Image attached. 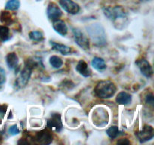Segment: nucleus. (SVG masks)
I'll return each instance as SVG.
<instances>
[{"label": "nucleus", "mask_w": 154, "mask_h": 145, "mask_svg": "<svg viewBox=\"0 0 154 145\" xmlns=\"http://www.w3.org/2000/svg\"><path fill=\"white\" fill-rule=\"evenodd\" d=\"M49 61L50 64H51L53 67L55 68V69H60V68H61L63 65V60H62L60 57H58V56H51V57H50Z\"/></svg>", "instance_id": "nucleus-21"}, {"label": "nucleus", "mask_w": 154, "mask_h": 145, "mask_svg": "<svg viewBox=\"0 0 154 145\" xmlns=\"http://www.w3.org/2000/svg\"><path fill=\"white\" fill-rule=\"evenodd\" d=\"M50 44H51V48H52L53 50H55V51L61 53L63 55H68V54H71L72 51V48L66 45H63V44L57 43V42H52V41L50 42Z\"/></svg>", "instance_id": "nucleus-14"}, {"label": "nucleus", "mask_w": 154, "mask_h": 145, "mask_svg": "<svg viewBox=\"0 0 154 145\" xmlns=\"http://www.w3.org/2000/svg\"><path fill=\"white\" fill-rule=\"evenodd\" d=\"M29 37L33 42H41L44 39V35L39 30H33L29 33Z\"/></svg>", "instance_id": "nucleus-23"}, {"label": "nucleus", "mask_w": 154, "mask_h": 145, "mask_svg": "<svg viewBox=\"0 0 154 145\" xmlns=\"http://www.w3.org/2000/svg\"><path fill=\"white\" fill-rule=\"evenodd\" d=\"M47 127L49 129L60 132L63 128L61 116L59 113H53L51 118L47 120Z\"/></svg>", "instance_id": "nucleus-8"}, {"label": "nucleus", "mask_w": 154, "mask_h": 145, "mask_svg": "<svg viewBox=\"0 0 154 145\" xmlns=\"http://www.w3.org/2000/svg\"><path fill=\"white\" fill-rule=\"evenodd\" d=\"M32 72V69L25 65L24 68L20 71V72L15 80V86L17 89H23V88L26 87V85L28 84Z\"/></svg>", "instance_id": "nucleus-4"}, {"label": "nucleus", "mask_w": 154, "mask_h": 145, "mask_svg": "<svg viewBox=\"0 0 154 145\" xmlns=\"http://www.w3.org/2000/svg\"><path fill=\"white\" fill-rule=\"evenodd\" d=\"M135 64L138 66V69H140L141 73L145 77L150 78L153 76V68L147 59L141 57L135 61Z\"/></svg>", "instance_id": "nucleus-9"}, {"label": "nucleus", "mask_w": 154, "mask_h": 145, "mask_svg": "<svg viewBox=\"0 0 154 145\" xmlns=\"http://www.w3.org/2000/svg\"><path fill=\"white\" fill-rule=\"evenodd\" d=\"M145 103L147 104L148 105H150L153 107L154 104V99H153V93H149L145 97Z\"/></svg>", "instance_id": "nucleus-27"}, {"label": "nucleus", "mask_w": 154, "mask_h": 145, "mask_svg": "<svg viewBox=\"0 0 154 145\" xmlns=\"http://www.w3.org/2000/svg\"><path fill=\"white\" fill-rule=\"evenodd\" d=\"M106 133L110 138L115 139L116 137L119 135L120 131H119L118 127L116 126V125H113V126L110 127L109 128H108V129H107Z\"/></svg>", "instance_id": "nucleus-24"}, {"label": "nucleus", "mask_w": 154, "mask_h": 145, "mask_svg": "<svg viewBox=\"0 0 154 145\" xmlns=\"http://www.w3.org/2000/svg\"><path fill=\"white\" fill-rule=\"evenodd\" d=\"M117 91V87L113 82L103 80L96 84L94 89L95 95L102 99H108L114 96Z\"/></svg>", "instance_id": "nucleus-1"}, {"label": "nucleus", "mask_w": 154, "mask_h": 145, "mask_svg": "<svg viewBox=\"0 0 154 145\" xmlns=\"http://www.w3.org/2000/svg\"><path fill=\"white\" fill-rule=\"evenodd\" d=\"M132 97L130 94L126 92H121L117 95L116 102L120 105H128L132 102Z\"/></svg>", "instance_id": "nucleus-16"}, {"label": "nucleus", "mask_w": 154, "mask_h": 145, "mask_svg": "<svg viewBox=\"0 0 154 145\" xmlns=\"http://www.w3.org/2000/svg\"><path fill=\"white\" fill-rule=\"evenodd\" d=\"M2 140V136H1V134H0V140Z\"/></svg>", "instance_id": "nucleus-30"}, {"label": "nucleus", "mask_w": 154, "mask_h": 145, "mask_svg": "<svg viewBox=\"0 0 154 145\" xmlns=\"http://www.w3.org/2000/svg\"><path fill=\"white\" fill-rule=\"evenodd\" d=\"M135 136L138 137L140 143H143L152 140L154 137V129L151 125H145L142 130L135 132Z\"/></svg>", "instance_id": "nucleus-6"}, {"label": "nucleus", "mask_w": 154, "mask_h": 145, "mask_svg": "<svg viewBox=\"0 0 154 145\" xmlns=\"http://www.w3.org/2000/svg\"><path fill=\"white\" fill-rule=\"evenodd\" d=\"M76 70L80 75L84 77H90L92 74L91 69L89 68L87 62L84 60H80L76 66Z\"/></svg>", "instance_id": "nucleus-13"}, {"label": "nucleus", "mask_w": 154, "mask_h": 145, "mask_svg": "<svg viewBox=\"0 0 154 145\" xmlns=\"http://www.w3.org/2000/svg\"><path fill=\"white\" fill-rule=\"evenodd\" d=\"M53 28L60 36H65L68 33V27L66 23L60 19H57L53 21Z\"/></svg>", "instance_id": "nucleus-12"}, {"label": "nucleus", "mask_w": 154, "mask_h": 145, "mask_svg": "<svg viewBox=\"0 0 154 145\" xmlns=\"http://www.w3.org/2000/svg\"><path fill=\"white\" fill-rule=\"evenodd\" d=\"M0 21L2 23L5 25H11L14 23L13 18L12 15L11 14L10 12L7 11H3L0 14Z\"/></svg>", "instance_id": "nucleus-19"}, {"label": "nucleus", "mask_w": 154, "mask_h": 145, "mask_svg": "<svg viewBox=\"0 0 154 145\" xmlns=\"http://www.w3.org/2000/svg\"><path fill=\"white\" fill-rule=\"evenodd\" d=\"M8 131L11 135H17V134H18L20 133V129L17 125H14L9 128Z\"/></svg>", "instance_id": "nucleus-26"}, {"label": "nucleus", "mask_w": 154, "mask_h": 145, "mask_svg": "<svg viewBox=\"0 0 154 145\" xmlns=\"http://www.w3.org/2000/svg\"><path fill=\"white\" fill-rule=\"evenodd\" d=\"M91 64L92 66H93L94 69L99 71V72H102V71L105 70L107 68L105 60H104L103 58H102V57H95L92 60Z\"/></svg>", "instance_id": "nucleus-18"}, {"label": "nucleus", "mask_w": 154, "mask_h": 145, "mask_svg": "<svg viewBox=\"0 0 154 145\" xmlns=\"http://www.w3.org/2000/svg\"><path fill=\"white\" fill-rule=\"evenodd\" d=\"M10 38V30L8 27L4 25H0V40L5 42L8 41Z\"/></svg>", "instance_id": "nucleus-20"}, {"label": "nucleus", "mask_w": 154, "mask_h": 145, "mask_svg": "<svg viewBox=\"0 0 154 145\" xmlns=\"http://www.w3.org/2000/svg\"><path fill=\"white\" fill-rule=\"evenodd\" d=\"M117 144H130V141L128 140L127 138H123V139H120L117 141Z\"/></svg>", "instance_id": "nucleus-29"}, {"label": "nucleus", "mask_w": 154, "mask_h": 145, "mask_svg": "<svg viewBox=\"0 0 154 145\" xmlns=\"http://www.w3.org/2000/svg\"><path fill=\"white\" fill-rule=\"evenodd\" d=\"M74 39L77 45L82 49L87 51L90 49V41L87 36L78 28H72Z\"/></svg>", "instance_id": "nucleus-5"}, {"label": "nucleus", "mask_w": 154, "mask_h": 145, "mask_svg": "<svg viewBox=\"0 0 154 145\" xmlns=\"http://www.w3.org/2000/svg\"><path fill=\"white\" fill-rule=\"evenodd\" d=\"M62 14H63V12L61 9L56 3L50 2L48 4V8H47V15L51 21H53L54 20L58 19L62 16Z\"/></svg>", "instance_id": "nucleus-11"}, {"label": "nucleus", "mask_w": 154, "mask_h": 145, "mask_svg": "<svg viewBox=\"0 0 154 145\" xmlns=\"http://www.w3.org/2000/svg\"><path fill=\"white\" fill-rule=\"evenodd\" d=\"M93 115L95 116V119H93V120L95 122H99V126H104V125H107L108 124V114H107L106 112L103 110H98L97 111L95 112V113H93Z\"/></svg>", "instance_id": "nucleus-15"}, {"label": "nucleus", "mask_w": 154, "mask_h": 145, "mask_svg": "<svg viewBox=\"0 0 154 145\" xmlns=\"http://www.w3.org/2000/svg\"><path fill=\"white\" fill-rule=\"evenodd\" d=\"M20 6L19 0H8L5 4V9L8 11H17Z\"/></svg>", "instance_id": "nucleus-22"}, {"label": "nucleus", "mask_w": 154, "mask_h": 145, "mask_svg": "<svg viewBox=\"0 0 154 145\" xmlns=\"http://www.w3.org/2000/svg\"><path fill=\"white\" fill-rule=\"evenodd\" d=\"M87 30L95 45L102 46L106 44V35L103 27L101 24H93L87 26Z\"/></svg>", "instance_id": "nucleus-2"}, {"label": "nucleus", "mask_w": 154, "mask_h": 145, "mask_svg": "<svg viewBox=\"0 0 154 145\" xmlns=\"http://www.w3.org/2000/svg\"><path fill=\"white\" fill-rule=\"evenodd\" d=\"M6 82V77L5 73V70L2 68H0V89H2L4 86L5 83Z\"/></svg>", "instance_id": "nucleus-25"}, {"label": "nucleus", "mask_w": 154, "mask_h": 145, "mask_svg": "<svg viewBox=\"0 0 154 145\" xmlns=\"http://www.w3.org/2000/svg\"><path fill=\"white\" fill-rule=\"evenodd\" d=\"M7 109L8 106L6 104H0V115L2 116H4L7 111Z\"/></svg>", "instance_id": "nucleus-28"}, {"label": "nucleus", "mask_w": 154, "mask_h": 145, "mask_svg": "<svg viewBox=\"0 0 154 145\" xmlns=\"http://www.w3.org/2000/svg\"><path fill=\"white\" fill-rule=\"evenodd\" d=\"M32 139L37 143L48 145L52 143L53 135L48 130L44 129L36 132L34 136L32 137Z\"/></svg>", "instance_id": "nucleus-7"}, {"label": "nucleus", "mask_w": 154, "mask_h": 145, "mask_svg": "<svg viewBox=\"0 0 154 145\" xmlns=\"http://www.w3.org/2000/svg\"><path fill=\"white\" fill-rule=\"evenodd\" d=\"M1 122H1V120H0V125H1Z\"/></svg>", "instance_id": "nucleus-31"}, {"label": "nucleus", "mask_w": 154, "mask_h": 145, "mask_svg": "<svg viewBox=\"0 0 154 145\" xmlns=\"http://www.w3.org/2000/svg\"><path fill=\"white\" fill-rule=\"evenodd\" d=\"M60 6L70 14H77L80 11V6L73 0H59Z\"/></svg>", "instance_id": "nucleus-10"}, {"label": "nucleus", "mask_w": 154, "mask_h": 145, "mask_svg": "<svg viewBox=\"0 0 154 145\" xmlns=\"http://www.w3.org/2000/svg\"><path fill=\"white\" fill-rule=\"evenodd\" d=\"M103 12L104 14L114 23L118 20L123 21L127 18V13L121 6L116 5L114 7H105L103 8Z\"/></svg>", "instance_id": "nucleus-3"}, {"label": "nucleus", "mask_w": 154, "mask_h": 145, "mask_svg": "<svg viewBox=\"0 0 154 145\" xmlns=\"http://www.w3.org/2000/svg\"><path fill=\"white\" fill-rule=\"evenodd\" d=\"M6 63L10 69H14L17 66L19 58L15 52L8 53L6 56Z\"/></svg>", "instance_id": "nucleus-17"}]
</instances>
